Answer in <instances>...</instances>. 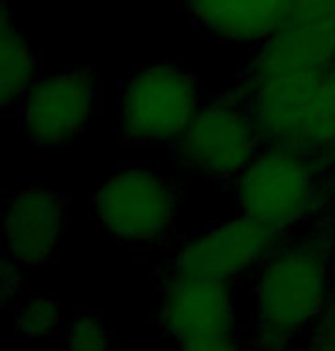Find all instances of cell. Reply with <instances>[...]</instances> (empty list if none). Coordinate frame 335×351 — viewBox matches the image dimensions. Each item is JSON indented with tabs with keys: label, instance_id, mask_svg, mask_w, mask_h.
<instances>
[{
	"label": "cell",
	"instance_id": "obj_1",
	"mask_svg": "<svg viewBox=\"0 0 335 351\" xmlns=\"http://www.w3.org/2000/svg\"><path fill=\"white\" fill-rule=\"evenodd\" d=\"M335 209L292 230L251 276L248 351H292L308 337L333 294Z\"/></svg>",
	"mask_w": 335,
	"mask_h": 351
},
{
	"label": "cell",
	"instance_id": "obj_2",
	"mask_svg": "<svg viewBox=\"0 0 335 351\" xmlns=\"http://www.w3.org/2000/svg\"><path fill=\"white\" fill-rule=\"evenodd\" d=\"M234 191L241 216L292 232L335 209V158L266 143Z\"/></svg>",
	"mask_w": 335,
	"mask_h": 351
},
{
	"label": "cell",
	"instance_id": "obj_3",
	"mask_svg": "<svg viewBox=\"0 0 335 351\" xmlns=\"http://www.w3.org/2000/svg\"><path fill=\"white\" fill-rule=\"evenodd\" d=\"M264 147L253 104L241 85L202 104L175 145L182 168L209 182L234 184Z\"/></svg>",
	"mask_w": 335,
	"mask_h": 351
},
{
	"label": "cell",
	"instance_id": "obj_4",
	"mask_svg": "<svg viewBox=\"0 0 335 351\" xmlns=\"http://www.w3.org/2000/svg\"><path fill=\"white\" fill-rule=\"evenodd\" d=\"M92 207L103 232L120 246L161 248L175 237L179 189L145 163H127L99 184Z\"/></svg>",
	"mask_w": 335,
	"mask_h": 351
},
{
	"label": "cell",
	"instance_id": "obj_5",
	"mask_svg": "<svg viewBox=\"0 0 335 351\" xmlns=\"http://www.w3.org/2000/svg\"><path fill=\"white\" fill-rule=\"evenodd\" d=\"M202 104L198 83L182 64L173 60L142 64L122 83L117 106L120 143L175 147Z\"/></svg>",
	"mask_w": 335,
	"mask_h": 351
},
{
	"label": "cell",
	"instance_id": "obj_6",
	"mask_svg": "<svg viewBox=\"0 0 335 351\" xmlns=\"http://www.w3.org/2000/svg\"><path fill=\"white\" fill-rule=\"evenodd\" d=\"M244 90L251 97L264 145H294L335 158V62L317 74Z\"/></svg>",
	"mask_w": 335,
	"mask_h": 351
},
{
	"label": "cell",
	"instance_id": "obj_7",
	"mask_svg": "<svg viewBox=\"0 0 335 351\" xmlns=\"http://www.w3.org/2000/svg\"><path fill=\"white\" fill-rule=\"evenodd\" d=\"M287 234L290 232L266 228L239 214L184 239L163 262L161 278L190 276L236 282V278L271 255Z\"/></svg>",
	"mask_w": 335,
	"mask_h": 351
},
{
	"label": "cell",
	"instance_id": "obj_8",
	"mask_svg": "<svg viewBox=\"0 0 335 351\" xmlns=\"http://www.w3.org/2000/svg\"><path fill=\"white\" fill-rule=\"evenodd\" d=\"M101 106V74L85 64L53 76H39L18 104V122L32 145L76 141Z\"/></svg>",
	"mask_w": 335,
	"mask_h": 351
},
{
	"label": "cell",
	"instance_id": "obj_9",
	"mask_svg": "<svg viewBox=\"0 0 335 351\" xmlns=\"http://www.w3.org/2000/svg\"><path fill=\"white\" fill-rule=\"evenodd\" d=\"M156 322L175 342L236 333L234 282L190 276L161 278Z\"/></svg>",
	"mask_w": 335,
	"mask_h": 351
},
{
	"label": "cell",
	"instance_id": "obj_10",
	"mask_svg": "<svg viewBox=\"0 0 335 351\" xmlns=\"http://www.w3.org/2000/svg\"><path fill=\"white\" fill-rule=\"evenodd\" d=\"M67 216V200L51 189H25L10 193L3 207V253L25 269L49 264Z\"/></svg>",
	"mask_w": 335,
	"mask_h": 351
},
{
	"label": "cell",
	"instance_id": "obj_11",
	"mask_svg": "<svg viewBox=\"0 0 335 351\" xmlns=\"http://www.w3.org/2000/svg\"><path fill=\"white\" fill-rule=\"evenodd\" d=\"M294 0H184L188 16L219 42H266L280 28Z\"/></svg>",
	"mask_w": 335,
	"mask_h": 351
},
{
	"label": "cell",
	"instance_id": "obj_12",
	"mask_svg": "<svg viewBox=\"0 0 335 351\" xmlns=\"http://www.w3.org/2000/svg\"><path fill=\"white\" fill-rule=\"evenodd\" d=\"M42 76V60L32 44L12 23L10 8L0 14V108L10 112L18 108L23 95Z\"/></svg>",
	"mask_w": 335,
	"mask_h": 351
},
{
	"label": "cell",
	"instance_id": "obj_13",
	"mask_svg": "<svg viewBox=\"0 0 335 351\" xmlns=\"http://www.w3.org/2000/svg\"><path fill=\"white\" fill-rule=\"evenodd\" d=\"M115 333L99 315L81 310L62 328V351H113Z\"/></svg>",
	"mask_w": 335,
	"mask_h": 351
},
{
	"label": "cell",
	"instance_id": "obj_14",
	"mask_svg": "<svg viewBox=\"0 0 335 351\" xmlns=\"http://www.w3.org/2000/svg\"><path fill=\"white\" fill-rule=\"evenodd\" d=\"M14 317L16 330L28 337H51L60 330V306L49 296H30Z\"/></svg>",
	"mask_w": 335,
	"mask_h": 351
},
{
	"label": "cell",
	"instance_id": "obj_15",
	"mask_svg": "<svg viewBox=\"0 0 335 351\" xmlns=\"http://www.w3.org/2000/svg\"><path fill=\"white\" fill-rule=\"evenodd\" d=\"M177 351H248V347L241 335L225 333V335H205V337L182 340L177 342Z\"/></svg>",
	"mask_w": 335,
	"mask_h": 351
},
{
	"label": "cell",
	"instance_id": "obj_16",
	"mask_svg": "<svg viewBox=\"0 0 335 351\" xmlns=\"http://www.w3.org/2000/svg\"><path fill=\"white\" fill-rule=\"evenodd\" d=\"M306 351H335V306L328 301L324 313L314 322V326L308 333Z\"/></svg>",
	"mask_w": 335,
	"mask_h": 351
},
{
	"label": "cell",
	"instance_id": "obj_17",
	"mask_svg": "<svg viewBox=\"0 0 335 351\" xmlns=\"http://www.w3.org/2000/svg\"><path fill=\"white\" fill-rule=\"evenodd\" d=\"M25 267H21L16 260H12L10 255L0 257V287H3V299L12 301V296L23 287L25 280Z\"/></svg>",
	"mask_w": 335,
	"mask_h": 351
},
{
	"label": "cell",
	"instance_id": "obj_18",
	"mask_svg": "<svg viewBox=\"0 0 335 351\" xmlns=\"http://www.w3.org/2000/svg\"><path fill=\"white\" fill-rule=\"evenodd\" d=\"M331 301H333V306H335V289H333V294H331Z\"/></svg>",
	"mask_w": 335,
	"mask_h": 351
}]
</instances>
